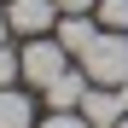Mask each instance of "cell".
I'll return each instance as SVG.
<instances>
[{
	"label": "cell",
	"instance_id": "cell-1",
	"mask_svg": "<svg viewBox=\"0 0 128 128\" xmlns=\"http://www.w3.org/2000/svg\"><path fill=\"white\" fill-rule=\"evenodd\" d=\"M76 64L88 70L93 88H122L128 82V29H105L99 24V35L88 41V52H82Z\"/></svg>",
	"mask_w": 128,
	"mask_h": 128
},
{
	"label": "cell",
	"instance_id": "cell-2",
	"mask_svg": "<svg viewBox=\"0 0 128 128\" xmlns=\"http://www.w3.org/2000/svg\"><path fill=\"white\" fill-rule=\"evenodd\" d=\"M18 64H24V82L29 88H47L58 70H70V52L58 47V35H35V41H24Z\"/></svg>",
	"mask_w": 128,
	"mask_h": 128
},
{
	"label": "cell",
	"instance_id": "cell-3",
	"mask_svg": "<svg viewBox=\"0 0 128 128\" xmlns=\"http://www.w3.org/2000/svg\"><path fill=\"white\" fill-rule=\"evenodd\" d=\"M6 24H12V35H24V41L52 35V24H58V0H6Z\"/></svg>",
	"mask_w": 128,
	"mask_h": 128
},
{
	"label": "cell",
	"instance_id": "cell-4",
	"mask_svg": "<svg viewBox=\"0 0 128 128\" xmlns=\"http://www.w3.org/2000/svg\"><path fill=\"white\" fill-rule=\"evenodd\" d=\"M88 70L82 64H70V70H58L47 88H41V99H47V111H82V99H88Z\"/></svg>",
	"mask_w": 128,
	"mask_h": 128
},
{
	"label": "cell",
	"instance_id": "cell-5",
	"mask_svg": "<svg viewBox=\"0 0 128 128\" xmlns=\"http://www.w3.org/2000/svg\"><path fill=\"white\" fill-rule=\"evenodd\" d=\"M52 35H58V47L70 52V58H82V52H88V41L99 35V18H88V12H58Z\"/></svg>",
	"mask_w": 128,
	"mask_h": 128
},
{
	"label": "cell",
	"instance_id": "cell-6",
	"mask_svg": "<svg viewBox=\"0 0 128 128\" xmlns=\"http://www.w3.org/2000/svg\"><path fill=\"white\" fill-rule=\"evenodd\" d=\"M82 116H88L93 128H116V122L128 116V105H122V93H116V88H88V99H82Z\"/></svg>",
	"mask_w": 128,
	"mask_h": 128
},
{
	"label": "cell",
	"instance_id": "cell-7",
	"mask_svg": "<svg viewBox=\"0 0 128 128\" xmlns=\"http://www.w3.org/2000/svg\"><path fill=\"white\" fill-rule=\"evenodd\" d=\"M0 128H35V99L18 88H0Z\"/></svg>",
	"mask_w": 128,
	"mask_h": 128
},
{
	"label": "cell",
	"instance_id": "cell-8",
	"mask_svg": "<svg viewBox=\"0 0 128 128\" xmlns=\"http://www.w3.org/2000/svg\"><path fill=\"white\" fill-rule=\"evenodd\" d=\"M93 12L105 29H128V0H93Z\"/></svg>",
	"mask_w": 128,
	"mask_h": 128
},
{
	"label": "cell",
	"instance_id": "cell-9",
	"mask_svg": "<svg viewBox=\"0 0 128 128\" xmlns=\"http://www.w3.org/2000/svg\"><path fill=\"white\" fill-rule=\"evenodd\" d=\"M18 82H24V64L12 47H0V88H18Z\"/></svg>",
	"mask_w": 128,
	"mask_h": 128
},
{
	"label": "cell",
	"instance_id": "cell-10",
	"mask_svg": "<svg viewBox=\"0 0 128 128\" xmlns=\"http://www.w3.org/2000/svg\"><path fill=\"white\" fill-rule=\"evenodd\" d=\"M41 128H93V122L82 116V111H47V116H41Z\"/></svg>",
	"mask_w": 128,
	"mask_h": 128
},
{
	"label": "cell",
	"instance_id": "cell-11",
	"mask_svg": "<svg viewBox=\"0 0 128 128\" xmlns=\"http://www.w3.org/2000/svg\"><path fill=\"white\" fill-rule=\"evenodd\" d=\"M93 0H58V12H88Z\"/></svg>",
	"mask_w": 128,
	"mask_h": 128
},
{
	"label": "cell",
	"instance_id": "cell-12",
	"mask_svg": "<svg viewBox=\"0 0 128 128\" xmlns=\"http://www.w3.org/2000/svg\"><path fill=\"white\" fill-rule=\"evenodd\" d=\"M6 35H12V24H6V12H0V47H6Z\"/></svg>",
	"mask_w": 128,
	"mask_h": 128
},
{
	"label": "cell",
	"instance_id": "cell-13",
	"mask_svg": "<svg viewBox=\"0 0 128 128\" xmlns=\"http://www.w3.org/2000/svg\"><path fill=\"white\" fill-rule=\"evenodd\" d=\"M116 93H122V105H128V82H122V88H116Z\"/></svg>",
	"mask_w": 128,
	"mask_h": 128
},
{
	"label": "cell",
	"instance_id": "cell-14",
	"mask_svg": "<svg viewBox=\"0 0 128 128\" xmlns=\"http://www.w3.org/2000/svg\"><path fill=\"white\" fill-rule=\"evenodd\" d=\"M116 128H128V116H122V122H116Z\"/></svg>",
	"mask_w": 128,
	"mask_h": 128
}]
</instances>
